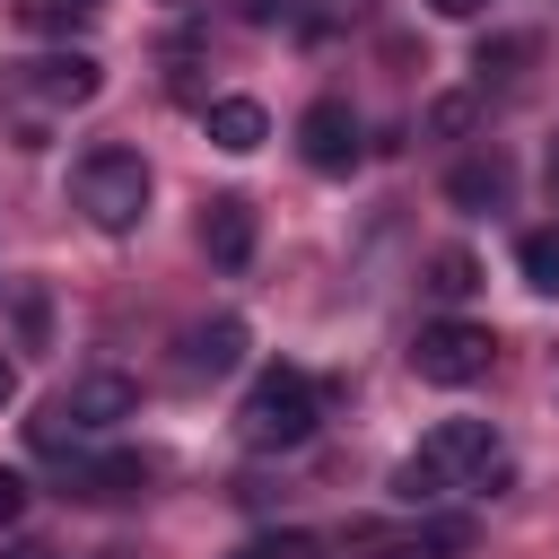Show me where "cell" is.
<instances>
[{"label": "cell", "instance_id": "1", "mask_svg": "<svg viewBox=\"0 0 559 559\" xmlns=\"http://www.w3.org/2000/svg\"><path fill=\"white\" fill-rule=\"evenodd\" d=\"M507 480V437L489 419H437L419 437V454L393 463V498L402 507H428L445 489H498Z\"/></svg>", "mask_w": 559, "mask_h": 559}, {"label": "cell", "instance_id": "2", "mask_svg": "<svg viewBox=\"0 0 559 559\" xmlns=\"http://www.w3.org/2000/svg\"><path fill=\"white\" fill-rule=\"evenodd\" d=\"M314 419H323V393H314L306 367H262L253 393L236 402V437H245L253 454H297V445L314 437Z\"/></svg>", "mask_w": 559, "mask_h": 559}, {"label": "cell", "instance_id": "3", "mask_svg": "<svg viewBox=\"0 0 559 559\" xmlns=\"http://www.w3.org/2000/svg\"><path fill=\"white\" fill-rule=\"evenodd\" d=\"M70 183H79L87 227H105V236H131L148 218V157L140 148H87Z\"/></svg>", "mask_w": 559, "mask_h": 559}, {"label": "cell", "instance_id": "4", "mask_svg": "<svg viewBox=\"0 0 559 559\" xmlns=\"http://www.w3.org/2000/svg\"><path fill=\"white\" fill-rule=\"evenodd\" d=\"M489 358H498V341H489V323H472V314H437V323H419V341H411L419 384H480Z\"/></svg>", "mask_w": 559, "mask_h": 559}, {"label": "cell", "instance_id": "5", "mask_svg": "<svg viewBox=\"0 0 559 559\" xmlns=\"http://www.w3.org/2000/svg\"><path fill=\"white\" fill-rule=\"evenodd\" d=\"M105 87V61L96 52H44V61H17L9 79H0V96H35V105H87Z\"/></svg>", "mask_w": 559, "mask_h": 559}, {"label": "cell", "instance_id": "6", "mask_svg": "<svg viewBox=\"0 0 559 559\" xmlns=\"http://www.w3.org/2000/svg\"><path fill=\"white\" fill-rule=\"evenodd\" d=\"M297 148H306V166H314V175H349V166L367 157V140H358V114H349L341 96H314V105L297 114Z\"/></svg>", "mask_w": 559, "mask_h": 559}, {"label": "cell", "instance_id": "7", "mask_svg": "<svg viewBox=\"0 0 559 559\" xmlns=\"http://www.w3.org/2000/svg\"><path fill=\"white\" fill-rule=\"evenodd\" d=\"M61 411H70V428H79V437H96V428H122V419L140 411V384H131V376H114V367H96V376H79V384L61 393Z\"/></svg>", "mask_w": 559, "mask_h": 559}, {"label": "cell", "instance_id": "8", "mask_svg": "<svg viewBox=\"0 0 559 559\" xmlns=\"http://www.w3.org/2000/svg\"><path fill=\"white\" fill-rule=\"evenodd\" d=\"M245 349H253V332H245L236 314H210V323H192V332L175 341V367H183V376H236Z\"/></svg>", "mask_w": 559, "mask_h": 559}, {"label": "cell", "instance_id": "9", "mask_svg": "<svg viewBox=\"0 0 559 559\" xmlns=\"http://www.w3.org/2000/svg\"><path fill=\"white\" fill-rule=\"evenodd\" d=\"M201 253H210L218 271H245V262H253V201H245V192H218V201L201 210Z\"/></svg>", "mask_w": 559, "mask_h": 559}, {"label": "cell", "instance_id": "10", "mask_svg": "<svg viewBox=\"0 0 559 559\" xmlns=\"http://www.w3.org/2000/svg\"><path fill=\"white\" fill-rule=\"evenodd\" d=\"M140 489H148V463L140 454H70V498L114 507V498H140Z\"/></svg>", "mask_w": 559, "mask_h": 559}, {"label": "cell", "instance_id": "11", "mask_svg": "<svg viewBox=\"0 0 559 559\" xmlns=\"http://www.w3.org/2000/svg\"><path fill=\"white\" fill-rule=\"evenodd\" d=\"M201 122H210V148H227V157H253V148L271 140V114H262L253 96H218Z\"/></svg>", "mask_w": 559, "mask_h": 559}, {"label": "cell", "instance_id": "12", "mask_svg": "<svg viewBox=\"0 0 559 559\" xmlns=\"http://www.w3.org/2000/svg\"><path fill=\"white\" fill-rule=\"evenodd\" d=\"M445 192H454L463 210H498V201L515 192V166H507L498 148H489V157H463V166L445 175Z\"/></svg>", "mask_w": 559, "mask_h": 559}, {"label": "cell", "instance_id": "13", "mask_svg": "<svg viewBox=\"0 0 559 559\" xmlns=\"http://www.w3.org/2000/svg\"><path fill=\"white\" fill-rule=\"evenodd\" d=\"M515 271H524V288H559V227H533L524 245H515Z\"/></svg>", "mask_w": 559, "mask_h": 559}, {"label": "cell", "instance_id": "14", "mask_svg": "<svg viewBox=\"0 0 559 559\" xmlns=\"http://www.w3.org/2000/svg\"><path fill=\"white\" fill-rule=\"evenodd\" d=\"M428 288H437V297H445V306H463V297H472V288H480V262H472V253H463V245H445V253H437V262H428Z\"/></svg>", "mask_w": 559, "mask_h": 559}, {"label": "cell", "instance_id": "15", "mask_svg": "<svg viewBox=\"0 0 559 559\" xmlns=\"http://www.w3.org/2000/svg\"><path fill=\"white\" fill-rule=\"evenodd\" d=\"M17 17H26L35 35H70V26L87 17V0H17Z\"/></svg>", "mask_w": 559, "mask_h": 559}, {"label": "cell", "instance_id": "16", "mask_svg": "<svg viewBox=\"0 0 559 559\" xmlns=\"http://www.w3.org/2000/svg\"><path fill=\"white\" fill-rule=\"evenodd\" d=\"M253 559H323V533H297V524H288V533H262Z\"/></svg>", "mask_w": 559, "mask_h": 559}, {"label": "cell", "instance_id": "17", "mask_svg": "<svg viewBox=\"0 0 559 559\" xmlns=\"http://www.w3.org/2000/svg\"><path fill=\"white\" fill-rule=\"evenodd\" d=\"M524 52H533V35H498V44H480V61H472V70L489 79V70H507V61H524Z\"/></svg>", "mask_w": 559, "mask_h": 559}, {"label": "cell", "instance_id": "18", "mask_svg": "<svg viewBox=\"0 0 559 559\" xmlns=\"http://www.w3.org/2000/svg\"><path fill=\"white\" fill-rule=\"evenodd\" d=\"M428 122H437V131H463V122H472V96H437Z\"/></svg>", "mask_w": 559, "mask_h": 559}, {"label": "cell", "instance_id": "19", "mask_svg": "<svg viewBox=\"0 0 559 559\" xmlns=\"http://www.w3.org/2000/svg\"><path fill=\"white\" fill-rule=\"evenodd\" d=\"M17 515H26V480H17V472H0V524H17Z\"/></svg>", "mask_w": 559, "mask_h": 559}, {"label": "cell", "instance_id": "20", "mask_svg": "<svg viewBox=\"0 0 559 559\" xmlns=\"http://www.w3.org/2000/svg\"><path fill=\"white\" fill-rule=\"evenodd\" d=\"M428 9H437V17H480L489 0H428Z\"/></svg>", "mask_w": 559, "mask_h": 559}, {"label": "cell", "instance_id": "21", "mask_svg": "<svg viewBox=\"0 0 559 559\" xmlns=\"http://www.w3.org/2000/svg\"><path fill=\"white\" fill-rule=\"evenodd\" d=\"M9 402H17V367L0 358V411H9Z\"/></svg>", "mask_w": 559, "mask_h": 559}, {"label": "cell", "instance_id": "22", "mask_svg": "<svg viewBox=\"0 0 559 559\" xmlns=\"http://www.w3.org/2000/svg\"><path fill=\"white\" fill-rule=\"evenodd\" d=\"M17 559H52V550H17Z\"/></svg>", "mask_w": 559, "mask_h": 559}, {"label": "cell", "instance_id": "23", "mask_svg": "<svg viewBox=\"0 0 559 559\" xmlns=\"http://www.w3.org/2000/svg\"><path fill=\"white\" fill-rule=\"evenodd\" d=\"M157 9H192V0H157Z\"/></svg>", "mask_w": 559, "mask_h": 559}, {"label": "cell", "instance_id": "24", "mask_svg": "<svg viewBox=\"0 0 559 559\" xmlns=\"http://www.w3.org/2000/svg\"><path fill=\"white\" fill-rule=\"evenodd\" d=\"M236 559H253V550H236Z\"/></svg>", "mask_w": 559, "mask_h": 559}, {"label": "cell", "instance_id": "25", "mask_svg": "<svg viewBox=\"0 0 559 559\" xmlns=\"http://www.w3.org/2000/svg\"><path fill=\"white\" fill-rule=\"evenodd\" d=\"M87 9H96V0H87Z\"/></svg>", "mask_w": 559, "mask_h": 559}]
</instances>
